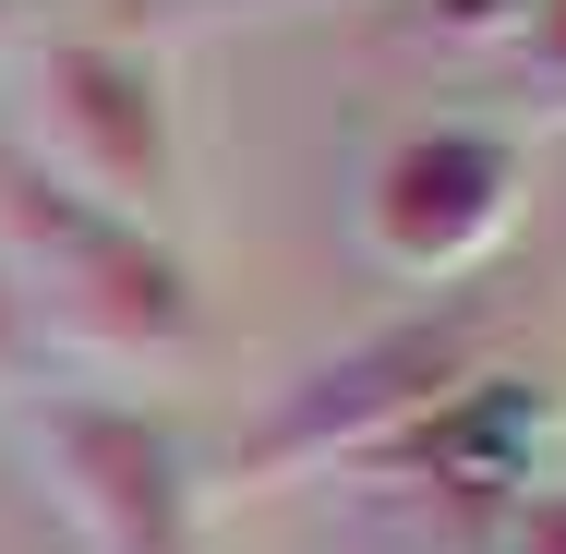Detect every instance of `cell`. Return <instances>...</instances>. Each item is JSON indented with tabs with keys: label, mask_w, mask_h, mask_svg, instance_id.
Instances as JSON below:
<instances>
[{
	"label": "cell",
	"mask_w": 566,
	"mask_h": 554,
	"mask_svg": "<svg viewBox=\"0 0 566 554\" xmlns=\"http://www.w3.org/2000/svg\"><path fill=\"white\" fill-rule=\"evenodd\" d=\"M0 265H12L36 337H73L97 362H157L193 337V278H181L169 229L85 206L73 181H49L12 145H0Z\"/></svg>",
	"instance_id": "1"
},
{
	"label": "cell",
	"mask_w": 566,
	"mask_h": 554,
	"mask_svg": "<svg viewBox=\"0 0 566 554\" xmlns=\"http://www.w3.org/2000/svg\"><path fill=\"white\" fill-rule=\"evenodd\" d=\"M470 374H482V302L398 314V326H374V337H349V349H326V362H302V374L277 386V410L253 422L241 470H253V482L361 470L374 446H398L422 410H447Z\"/></svg>",
	"instance_id": "2"
},
{
	"label": "cell",
	"mask_w": 566,
	"mask_h": 554,
	"mask_svg": "<svg viewBox=\"0 0 566 554\" xmlns=\"http://www.w3.org/2000/svg\"><path fill=\"white\" fill-rule=\"evenodd\" d=\"M24 121H36V169L73 181L85 206L157 229L169 194H181V133H169V73L157 49L133 36H61L36 49V85H24Z\"/></svg>",
	"instance_id": "3"
},
{
	"label": "cell",
	"mask_w": 566,
	"mask_h": 554,
	"mask_svg": "<svg viewBox=\"0 0 566 554\" xmlns=\"http://www.w3.org/2000/svg\"><path fill=\"white\" fill-rule=\"evenodd\" d=\"M518 133H494V121H422V133H398L386 157H374V181H361V241H374V265H398V278H470L506 229H518Z\"/></svg>",
	"instance_id": "4"
},
{
	"label": "cell",
	"mask_w": 566,
	"mask_h": 554,
	"mask_svg": "<svg viewBox=\"0 0 566 554\" xmlns=\"http://www.w3.org/2000/svg\"><path fill=\"white\" fill-rule=\"evenodd\" d=\"M36 458H49V494L73 506L85 554H206L169 422H145L120 398H36Z\"/></svg>",
	"instance_id": "5"
},
{
	"label": "cell",
	"mask_w": 566,
	"mask_h": 554,
	"mask_svg": "<svg viewBox=\"0 0 566 554\" xmlns=\"http://www.w3.org/2000/svg\"><path fill=\"white\" fill-rule=\"evenodd\" d=\"M555 422V398L543 386H518V374H470L447 410H422L398 446H374L361 470L374 482H398V494H458V506H518L531 494V446Z\"/></svg>",
	"instance_id": "6"
},
{
	"label": "cell",
	"mask_w": 566,
	"mask_h": 554,
	"mask_svg": "<svg viewBox=\"0 0 566 554\" xmlns=\"http://www.w3.org/2000/svg\"><path fill=\"white\" fill-rule=\"evenodd\" d=\"M410 36H447V49H506L531 24V0H398Z\"/></svg>",
	"instance_id": "7"
},
{
	"label": "cell",
	"mask_w": 566,
	"mask_h": 554,
	"mask_svg": "<svg viewBox=\"0 0 566 554\" xmlns=\"http://www.w3.org/2000/svg\"><path fill=\"white\" fill-rule=\"evenodd\" d=\"M518 73L543 85V109H566V0H531V24H518Z\"/></svg>",
	"instance_id": "8"
},
{
	"label": "cell",
	"mask_w": 566,
	"mask_h": 554,
	"mask_svg": "<svg viewBox=\"0 0 566 554\" xmlns=\"http://www.w3.org/2000/svg\"><path fill=\"white\" fill-rule=\"evenodd\" d=\"M36 362H49V337H36V314H24L12 265H0V398H24V386H36Z\"/></svg>",
	"instance_id": "9"
},
{
	"label": "cell",
	"mask_w": 566,
	"mask_h": 554,
	"mask_svg": "<svg viewBox=\"0 0 566 554\" xmlns=\"http://www.w3.org/2000/svg\"><path fill=\"white\" fill-rule=\"evenodd\" d=\"M506 554H566V482H555V494H518V506H506Z\"/></svg>",
	"instance_id": "10"
},
{
	"label": "cell",
	"mask_w": 566,
	"mask_h": 554,
	"mask_svg": "<svg viewBox=\"0 0 566 554\" xmlns=\"http://www.w3.org/2000/svg\"><path fill=\"white\" fill-rule=\"evenodd\" d=\"M0 24H12V0H0Z\"/></svg>",
	"instance_id": "11"
}]
</instances>
